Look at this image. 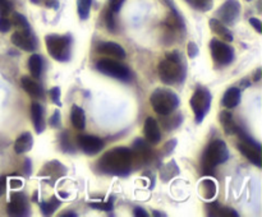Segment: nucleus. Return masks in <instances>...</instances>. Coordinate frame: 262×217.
Wrapping results in <instances>:
<instances>
[{
	"instance_id": "nucleus-1",
	"label": "nucleus",
	"mask_w": 262,
	"mask_h": 217,
	"mask_svg": "<svg viewBox=\"0 0 262 217\" xmlns=\"http://www.w3.org/2000/svg\"><path fill=\"white\" fill-rule=\"evenodd\" d=\"M132 166V150L127 147H115L107 151L97 162V167L101 173L115 176H127Z\"/></svg>"
},
{
	"instance_id": "nucleus-2",
	"label": "nucleus",
	"mask_w": 262,
	"mask_h": 217,
	"mask_svg": "<svg viewBox=\"0 0 262 217\" xmlns=\"http://www.w3.org/2000/svg\"><path fill=\"white\" fill-rule=\"evenodd\" d=\"M158 73L161 82L168 86L183 81L186 76V63L182 59V54L179 51L166 54V58L159 64Z\"/></svg>"
},
{
	"instance_id": "nucleus-3",
	"label": "nucleus",
	"mask_w": 262,
	"mask_h": 217,
	"mask_svg": "<svg viewBox=\"0 0 262 217\" xmlns=\"http://www.w3.org/2000/svg\"><path fill=\"white\" fill-rule=\"evenodd\" d=\"M229 158V150L224 140L215 139L205 148L201 157V167L205 174H212L214 168L220 163L227 162Z\"/></svg>"
},
{
	"instance_id": "nucleus-4",
	"label": "nucleus",
	"mask_w": 262,
	"mask_h": 217,
	"mask_svg": "<svg viewBox=\"0 0 262 217\" xmlns=\"http://www.w3.org/2000/svg\"><path fill=\"white\" fill-rule=\"evenodd\" d=\"M152 109L159 115H168L179 106V97L169 88H156L150 97Z\"/></svg>"
},
{
	"instance_id": "nucleus-5",
	"label": "nucleus",
	"mask_w": 262,
	"mask_h": 217,
	"mask_svg": "<svg viewBox=\"0 0 262 217\" xmlns=\"http://www.w3.org/2000/svg\"><path fill=\"white\" fill-rule=\"evenodd\" d=\"M45 45L48 53L53 59L58 61H67L71 55V36L48 35L45 37Z\"/></svg>"
},
{
	"instance_id": "nucleus-6",
	"label": "nucleus",
	"mask_w": 262,
	"mask_h": 217,
	"mask_svg": "<svg viewBox=\"0 0 262 217\" xmlns=\"http://www.w3.org/2000/svg\"><path fill=\"white\" fill-rule=\"evenodd\" d=\"M239 137L241 142L238 143V150L239 152L250 161L251 163L256 165L257 167H261V144L256 142L253 138H251L242 128L238 127L237 132H235Z\"/></svg>"
},
{
	"instance_id": "nucleus-7",
	"label": "nucleus",
	"mask_w": 262,
	"mask_h": 217,
	"mask_svg": "<svg viewBox=\"0 0 262 217\" xmlns=\"http://www.w3.org/2000/svg\"><path fill=\"white\" fill-rule=\"evenodd\" d=\"M212 96L210 91L205 87H199L196 91L192 94L191 100H189V105H191L192 110L194 112V117H196V123H202L204 117L209 112L210 106H211Z\"/></svg>"
},
{
	"instance_id": "nucleus-8",
	"label": "nucleus",
	"mask_w": 262,
	"mask_h": 217,
	"mask_svg": "<svg viewBox=\"0 0 262 217\" xmlns=\"http://www.w3.org/2000/svg\"><path fill=\"white\" fill-rule=\"evenodd\" d=\"M95 66H96L97 70L101 71L105 76L113 77V78L119 79V81L127 82L130 79L129 69L119 61L113 60V59H100Z\"/></svg>"
},
{
	"instance_id": "nucleus-9",
	"label": "nucleus",
	"mask_w": 262,
	"mask_h": 217,
	"mask_svg": "<svg viewBox=\"0 0 262 217\" xmlns=\"http://www.w3.org/2000/svg\"><path fill=\"white\" fill-rule=\"evenodd\" d=\"M210 50H211V55L214 58L215 63L219 64L220 66L229 65L233 59H234V50L225 41L214 38L210 42Z\"/></svg>"
},
{
	"instance_id": "nucleus-10",
	"label": "nucleus",
	"mask_w": 262,
	"mask_h": 217,
	"mask_svg": "<svg viewBox=\"0 0 262 217\" xmlns=\"http://www.w3.org/2000/svg\"><path fill=\"white\" fill-rule=\"evenodd\" d=\"M241 14V4L238 0H227L216 10V17L224 25H234Z\"/></svg>"
},
{
	"instance_id": "nucleus-11",
	"label": "nucleus",
	"mask_w": 262,
	"mask_h": 217,
	"mask_svg": "<svg viewBox=\"0 0 262 217\" xmlns=\"http://www.w3.org/2000/svg\"><path fill=\"white\" fill-rule=\"evenodd\" d=\"M12 43L23 51H32L37 47V40L31 30H18L12 35Z\"/></svg>"
},
{
	"instance_id": "nucleus-12",
	"label": "nucleus",
	"mask_w": 262,
	"mask_h": 217,
	"mask_svg": "<svg viewBox=\"0 0 262 217\" xmlns=\"http://www.w3.org/2000/svg\"><path fill=\"white\" fill-rule=\"evenodd\" d=\"M8 214L14 217H22L30 214V207L27 203V197L25 193H13L8 203Z\"/></svg>"
},
{
	"instance_id": "nucleus-13",
	"label": "nucleus",
	"mask_w": 262,
	"mask_h": 217,
	"mask_svg": "<svg viewBox=\"0 0 262 217\" xmlns=\"http://www.w3.org/2000/svg\"><path fill=\"white\" fill-rule=\"evenodd\" d=\"M132 150L133 155V165H145V163H148L151 161V158L154 157L152 150L148 146L147 140H143L137 138L133 143V147L130 148Z\"/></svg>"
},
{
	"instance_id": "nucleus-14",
	"label": "nucleus",
	"mask_w": 262,
	"mask_h": 217,
	"mask_svg": "<svg viewBox=\"0 0 262 217\" xmlns=\"http://www.w3.org/2000/svg\"><path fill=\"white\" fill-rule=\"evenodd\" d=\"M77 143H78V147L81 148L82 152H84L89 156L97 155L100 151H102L105 143L101 138L95 137V135L90 134H81L77 138Z\"/></svg>"
},
{
	"instance_id": "nucleus-15",
	"label": "nucleus",
	"mask_w": 262,
	"mask_h": 217,
	"mask_svg": "<svg viewBox=\"0 0 262 217\" xmlns=\"http://www.w3.org/2000/svg\"><path fill=\"white\" fill-rule=\"evenodd\" d=\"M67 174V167L60 163L59 161L53 160L50 162L46 163L45 166L42 167V171H41V175L45 176L46 179H50V184L54 185L58 179H60L61 176H64Z\"/></svg>"
},
{
	"instance_id": "nucleus-16",
	"label": "nucleus",
	"mask_w": 262,
	"mask_h": 217,
	"mask_svg": "<svg viewBox=\"0 0 262 217\" xmlns=\"http://www.w3.org/2000/svg\"><path fill=\"white\" fill-rule=\"evenodd\" d=\"M97 53L102 54L105 56H110V58L115 59H124L125 58V51L119 43L112 42V41H107V42H100L96 47Z\"/></svg>"
},
{
	"instance_id": "nucleus-17",
	"label": "nucleus",
	"mask_w": 262,
	"mask_h": 217,
	"mask_svg": "<svg viewBox=\"0 0 262 217\" xmlns=\"http://www.w3.org/2000/svg\"><path fill=\"white\" fill-rule=\"evenodd\" d=\"M143 132H145L146 140L151 144H158L161 139V132L159 123L154 117H147L145 122V127H143Z\"/></svg>"
},
{
	"instance_id": "nucleus-18",
	"label": "nucleus",
	"mask_w": 262,
	"mask_h": 217,
	"mask_svg": "<svg viewBox=\"0 0 262 217\" xmlns=\"http://www.w3.org/2000/svg\"><path fill=\"white\" fill-rule=\"evenodd\" d=\"M206 211L212 217H238V212L230 207L223 206L219 202H210L206 204Z\"/></svg>"
},
{
	"instance_id": "nucleus-19",
	"label": "nucleus",
	"mask_w": 262,
	"mask_h": 217,
	"mask_svg": "<svg viewBox=\"0 0 262 217\" xmlns=\"http://www.w3.org/2000/svg\"><path fill=\"white\" fill-rule=\"evenodd\" d=\"M31 116H32V123L36 132H37L38 134L42 133L46 128V123L45 119H43V109L38 102L35 101L31 105Z\"/></svg>"
},
{
	"instance_id": "nucleus-20",
	"label": "nucleus",
	"mask_w": 262,
	"mask_h": 217,
	"mask_svg": "<svg viewBox=\"0 0 262 217\" xmlns=\"http://www.w3.org/2000/svg\"><path fill=\"white\" fill-rule=\"evenodd\" d=\"M20 83H22L23 89L27 92L30 96L35 97V99H42L43 97V88L37 81L30 78V77H22L20 79Z\"/></svg>"
},
{
	"instance_id": "nucleus-21",
	"label": "nucleus",
	"mask_w": 262,
	"mask_h": 217,
	"mask_svg": "<svg viewBox=\"0 0 262 217\" xmlns=\"http://www.w3.org/2000/svg\"><path fill=\"white\" fill-rule=\"evenodd\" d=\"M209 25L212 32H214L216 36H219V37L222 38V41H225V42H232L233 38H234L233 37V33L230 32L229 28H228L224 23L220 22L217 18H212V19H210Z\"/></svg>"
},
{
	"instance_id": "nucleus-22",
	"label": "nucleus",
	"mask_w": 262,
	"mask_h": 217,
	"mask_svg": "<svg viewBox=\"0 0 262 217\" xmlns=\"http://www.w3.org/2000/svg\"><path fill=\"white\" fill-rule=\"evenodd\" d=\"M241 94H242L241 88H238V87H230V88L227 89L224 96H223L222 105L225 109H234L241 102Z\"/></svg>"
},
{
	"instance_id": "nucleus-23",
	"label": "nucleus",
	"mask_w": 262,
	"mask_h": 217,
	"mask_svg": "<svg viewBox=\"0 0 262 217\" xmlns=\"http://www.w3.org/2000/svg\"><path fill=\"white\" fill-rule=\"evenodd\" d=\"M33 146V138L30 132H25L15 139L14 151L15 153H26L31 151Z\"/></svg>"
},
{
	"instance_id": "nucleus-24",
	"label": "nucleus",
	"mask_w": 262,
	"mask_h": 217,
	"mask_svg": "<svg viewBox=\"0 0 262 217\" xmlns=\"http://www.w3.org/2000/svg\"><path fill=\"white\" fill-rule=\"evenodd\" d=\"M160 124L166 130L177 129L182 124V114L173 111L168 115H160Z\"/></svg>"
},
{
	"instance_id": "nucleus-25",
	"label": "nucleus",
	"mask_w": 262,
	"mask_h": 217,
	"mask_svg": "<svg viewBox=\"0 0 262 217\" xmlns=\"http://www.w3.org/2000/svg\"><path fill=\"white\" fill-rule=\"evenodd\" d=\"M220 123H222L223 129H224L225 134L227 135L235 134V132H237V129H238V125L235 124L234 117H233L232 112L228 111V110L222 111V114H220Z\"/></svg>"
},
{
	"instance_id": "nucleus-26",
	"label": "nucleus",
	"mask_w": 262,
	"mask_h": 217,
	"mask_svg": "<svg viewBox=\"0 0 262 217\" xmlns=\"http://www.w3.org/2000/svg\"><path fill=\"white\" fill-rule=\"evenodd\" d=\"M71 122L73 127L78 130H83L86 128V114L83 109L77 105H73L71 110Z\"/></svg>"
},
{
	"instance_id": "nucleus-27",
	"label": "nucleus",
	"mask_w": 262,
	"mask_h": 217,
	"mask_svg": "<svg viewBox=\"0 0 262 217\" xmlns=\"http://www.w3.org/2000/svg\"><path fill=\"white\" fill-rule=\"evenodd\" d=\"M179 173H181V170H179L178 165L176 163V161L171 160L170 162L165 163L160 167V179L164 183H168L174 176L179 175Z\"/></svg>"
},
{
	"instance_id": "nucleus-28",
	"label": "nucleus",
	"mask_w": 262,
	"mask_h": 217,
	"mask_svg": "<svg viewBox=\"0 0 262 217\" xmlns=\"http://www.w3.org/2000/svg\"><path fill=\"white\" fill-rule=\"evenodd\" d=\"M42 58L40 55H37V54H35V55H32L28 59V69H30V73L32 76V78H40L41 73H42Z\"/></svg>"
},
{
	"instance_id": "nucleus-29",
	"label": "nucleus",
	"mask_w": 262,
	"mask_h": 217,
	"mask_svg": "<svg viewBox=\"0 0 262 217\" xmlns=\"http://www.w3.org/2000/svg\"><path fill=\"white\" fill-rule=\"evenodd\" d=\"M200 193L202 194L205 199L211 201L215 194H216V184H215V181L211 180V179L202 180L201 184H200Z\"/></svg>"
},
{
	"instance_id": "nucleus-30",
	"label": "nucleus",
	"mask_w": 262,
	"mask_h": 217,
	"mask_svg": "<svg viewBox=\"0 0 262 217\" xmlns=\"http://www.w3.org/2000/svg\"><path fill=\"white\" fill-rule=\"evenodd\" d=\"M61 202L59 201L58 197H51L49 201L40 202V209L42 212L43 216H51L54 212L58 209V207L60 206Z\"/></svg>"
},
{
	"instance_id": "nucleus-31",
	"label": "nucleus",
	"mask_w": 262,
	"mask_h": 217,
	"mask_svg": "<svg viewBox=\"0 0 262 217\" xmlns=\"http://www.w3.org/2000/svg\"><path fill=\"white\" fill-rule=\"evenodd\" d=\"M171 10H173V12L168 15V18H166L165 20V25L168 26L170 30H181V28H184L182 15L177 12V9L174 7H171Z\"/></svg>"
},
{
	"instance_id": "nucleus-32",
	"label": "nucleus",
	"mask_w": 262,
	"mask_h": 217,
	"mask_svg": "<svg viewBox=\"0 0 262 217\" xmlns=\"http://www.w3.org/2000/svg\"><path fill=\"white\" fill-rule=\"evenodd\" d=\"M10 23H12L14 27H17L18 30H31V26L30 23H28L27 18L23 14H20V13H13Z\"/></svg>"
},
{
	"instance_id": "nucleus-33",
	"label": "nucleus",
	"mask_w": 262,
	"mask_h": 217,
	"mask_svg": "<svg viewBox=\"0 0 262 217\" xmlns=\"http://www.w3.org/2000/svg\"><path fill=\"white\" fill-rule=\"evenodd\" d=\"M92 0H77V10L81 19H87L90 17V10H91Z\"/></svg>"
},
{
	"instance_id": "nucleus-34",
	"label": "nucleus",
	"mask_w": 262,
	"mask_h": 217,
	"mask_svg": "<svg viewBox=\"0 0 262 217\" xmlns=\"http://www.w3.org/2000/svg\"><path fill=\"white\" fill-rule=\"evenodd\" d=\"M192 8L201 12H207L212 8V0H186Z\"/></svg>"
},
{
	"instance_id": "nucleus-35",
	"label": "nucleus",
	"mask_w": 262,
	"mask_h": 217,
	"mask_svg": "<svg viewBox=\"0 0 262 217\" xmlns=\"http://www.w3.org/2000/svg\"><path fill=\"white\" fill-rule=\"evenodd\" d=\"M59 146H60L61 151L66 153H74V147L72 146L71 140H69V134L67 132H63L60 135V140H59Z\"/></svg>"
},
{
	"instance_id": "nucleus-36",
	"label": "nucleus",
	"mask_w": 262,
	"mask_h": 217,
	"mask_svg": "<svg viewBox=\"0 0 262 217\" xmlns=\"http://www.w3.org/2000/svg\"><path fill=\"white\" fill-rule=\"evenodd\" d=\"M89 206L92 207V208L99 209V211H104V212H110V211H113V208H114V204H113V198H110L109 201H106V202H97V203L91 202V203H89Z\"/></svg>"
},
{
	"instance_id": "nucleus-37",
	"label": "nucleus",
	"mask_w": 262,
	"mask_h": 217,
	"mask_svg": "<svg viewBox=\"0 0 262 217\" xmlns=\"http://www.w3.org/2000/svg\"><path fill=\"white\" fill-rule=\"evenodd\" d=\"M105 23H106L107 30L112 31V32H115L117 30V20H115V14L110 12L109 9H106L105 12Z\"/></svg>"
},
{
	"instance_id": "nucleus-38",
	"label": "nucleus",
	"mask_w": 262,
	"mask_h": 217,
	"mask_svg": "<svg viewBox=\"0 0 262 217\" xmlns=\"http://www.w3.org/2000/svg\"><path fill=\"white\" fill-rule=\"evenodd\" d=\"M30 2L36 5H43L45 8H51V9H58L59 8L58 0H30Z\"/></svg>"
},
{
	"instance_id": "nucleus-39",
	"label": "nucleus",
	"mask_w": 262,
	"mask_h": 217,
	"mask_svg": "<svg viewBox=\"0 0 262 217\" xmlns=\"http://www.w3.org/2000/svg\"><path fill=\"white\" fill-rule=\"evenodd\" d=\"M49 96H50L51 101L55 105H58L59 107H61V101H60V88L59 87H53V88L49 91Z\"/></svg>"
},
{
	"instance_id": "nucleus-40",
	"label": "nucleus",
	"mask_w": 262,
	"mask_h": 217,
	"mask_svg": "<svg viewBox=\"0 0 262 217\" xmlns=\"http://www.w3.org/2000/svg\"><path fill=\"white\" fill-rule=\"evenodd\" d=\"M177 146V140L176 139H170L169 142H166L164 144V147L161 148V157H165V156H169L171 152L174 151Z\"/></svg>"
},
{
	"instance_id": "nucleus-41",
	"label": "nucleus",
	"mask_w": 262,
	"mask_h": 217,
	"mask_svg": "<svg viewBox=\"0 0 262 217\" xmlns=\"http://www.w3.org/2000/svg\"><path fill=\"white\" fill-rule=\"evenodd\" d=\"M124 2L125 0H109L106 9H109L110 12L114 13V14H117V13L120 10V8H122L123 3Z\"/></svg>"
},
{
	"instance_id": "nucleus-42",
	"label": "nucleus",
	"mask_w": 262,
	"mask_h": 217,
	"mask_svg": "<svg viewBox=\"0 0 262 217\" xmlns=\"http://www.w3.org/2000/svg\"><path fill=\"white\" fill-rule=\"evenodd\" d=\"M49 124H50V127H53V128H60V125H61V123H60V111H59L58 109H56L55 111L53 112L50 120H49Z\"/></svg>"
},
{
	"instance_id": "nucleus-43",
	"label": "nucleus",
	"mask_w": 262,
	"mask_h": 217,
	"mask_svg": "<svg viewBox=\"0 0 262 217\" xmlns=\"http://www.w3.org/2000/svg\"><path fill=\"white\" fill-rule=\"evenodd\" d=\"M10 10H12V4H10L9 0H0V15L7 17Z\"/></svg>"
},
{
	"instance_id": "nucleus-44",
	"label": "nucleus",
	"mask_w": 262,
	"mask_h": 217,
	"mask_svg": "<svg viewBox=\"0 0 262 217\" xmlns=\"http://www.w3.org/2000/svg\"><path fill=\"white\" fill-rule=\"evenodd\" d=\"M10 27H12V23H10V20L8 19L5 15H0V32H3V33L8 32V31L10 30Z\"/></svg>"
},
{
	"instance_id": "nucleus-45",
	"label": "nucleus",
	"mask_w": 262,
	"mask_h": 217,
	"mask_svg": "<svg viewBox=\"0 0 262 217\" xmlns=\"http://www.w3.org/2000/svg\"><path fill=\"white\" fill-rule=\"evenodd\" d=\"M187 51H188V56L189 58H196L199 55V46L196 45L194 42H189L188 47H187Z\"/></svg>"
},
{
	"instance_id": "nucleus-46",
	"label": "nucleus",
	"mask_w": 262,
	"mask_h": 217,
	"mask_svg": "<svg viewBox=\"0 0 262 217\" xmlns=\"http://www.w3.org/2000/svg\"><path fill=\"white\" fill-rule=\"evenodd\" d=\"M250 23L258 33H262V23L258 18H250Z\"/></svg>"
},
{
	"instance_id": "nucleus-47",
	"label": "nucleus",
	"mask_w": 262,
	"mask_h": 217,
	"mask_svg": "<svg viewBox=\"0 0 262 217\" xmlns=\"http://www.w3.org/2000/svg\"><path fill=\"white\" fill-rule=\"evenodd\" d=\"M7 190V176H0V197Z\"/></svg>"
},
{
	"instance_id": "nucleus-48",
	"label": "nucleus",
	"mask_w": 262,
	"mask_h": 217,
	"mask_svg": "<svg viewBox=\"0 0 262 217\" xmlns=\"http://www.w3.org/2000/svg\"><path fill=\"white\" fill-rule=\"evenodd\" d=\"M9 184H10V188L12 189H19L22 188L23 183L20 179H12V180H9Z\"/></svg>"
},
{
	"instance_id": "nucleus-49",
	"label": "nucleus",
	"mask_w": 262,
	"mask_h": 217,
	"mask_svg": "<svg viewBox=\"0 0 262 217\" xmlns=\"http://www.w3.org/2000/svg\"><path fill=\"white\" fill-rule=\"evenodd\" d=\"M23 168H25V174L27 176L31 175V168H32V163H31V160L30 158H26L25 160V165H23Z\"/></svg>"
},
{
	"instance_id": "nucleus-50",
	"label": "nucleus",
	"mask_w": 262,
	"mask_h": 217,
	"mask_svg": "<svg viewBox=\"0 0 262 217\" xmlns=\"http://www.w3.org/2000/svg\"><path fill=\"white\" fill-rule=\"evenodd\" d=\"M133 213H135V216H138V217H147L148 216V213L142 208V207H136L135 211H133Z\"/></svg>"
},
{
	"instance_id": "nucleus-51",
	"label": "nucleus",
	"mask_w": 262,
	"mask_h": 217,
	"mask_svg": "<svg viewBox=\"0 0 262 217\" xmlns=\"http://www.w3.org/2000/svg\"><path fill=\"white\" fill-rule=\"evenodd\" d=\"M261 73H262V69L261 68H258L257 70H256V73H255V77H253V81L255 82H258L261 79Z\"/></svg>"
},
{
	"instance_id": "nucleus-52",
	"label": "nucleus",
	"mask_w": 262,
	"mask_h": 217,
	"mask_svg": "<svg viewBox=\"0 0 262 217\" xmlns=\"http://www.w3.org/2000/svg\"><path fill=\"white\" fill-rule=\"evenodd\" d=\"M250 84H251V82L247 81V79H243V81H241V87H242V89L247 88V87L250 86Z\"/></svg>"
},
{
	"instance_id": "nucleus-53",
	"label": "nucleus",
	"mask_w": 262,
	"mask_h": 217,
	"mask_svg": "<svg viewBox=\"0 0 262 217\" xmlns=\"http://www.w3.org/2000/svg\"><path fill=\"white\" fill-rule=\"evenodd\" d=\"M78 214L74 213V212H67V213L61 214V217H77Z\"/></svg>"
},
{
	"instance_id": "nucleus-54",
	"label": "nucleus",
	"mask_w": 262,
	"mask_h": 217,
	"mask_svg": "<svg viewBox=\"0 0 262 217\" xmlns=\"http://www.w3.org/2000/svg\"><path fill=\"white\" fill-rule=\"evenodd\" d=\"M152 214H154V216H160V217H165L166 216V214L165 213H163V212H159V211H154L152 212Z\"/></svg>"
},
{
	"instance_id": "nucleus-55",
	"label": "nucleus",
	"mask_w": 262,
	"mask_h": 217,
	"mask_svg": "<svg viewBox=\"0 0 262 217\" xmlns=\"http://www.w3.org/2000/svg\"><path fill=\"white\" fill-rule=\"evenodd\" d=\"M38 199V191L35 190V193H33V197H32V202H37Z\"/></svg>"
},
{
	"instance_id": "nucleus-56",
	"label": "nucleus",
	"mask_w": 262,
	"mask_h": 217,
	"mask_svg": "<svg viewBox=\"0 0 262 217\" xmlns=\"http://www.w3.org/2000/svg\"><path fill=\"white\" fill-rule=\"evenodd\" d=\"M247 2H252V0H247Z\"/></svg>"
}]
</instances>
